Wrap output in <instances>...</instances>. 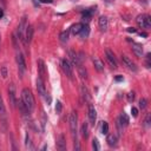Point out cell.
Returning <instances> with one entry per match:
<instances>
[{
  "mask_svg": "<svg viewBox=\"0 0 151 151\" xmlns=\"http://www.w3.org/2000/svg\"><path fill=\"white\" fill-rule=\"evenodd\" d=\"M21 100L26 105L27 110L29 112H32L33 109H34V106H35V103H34V97L32 94V91L29 88H24L21 91Z\"/></svg>",
  "mask_w": 151,
  "mask_h": 151,
  "instance_id": "1",
  "label": "cell"
},
{
  "mask_svg": "<svg viewBox=\"0 0 151 151\" xmlns=\"http://www.w3.org/2000/svg\"><path fill=\"white\" fill-rule=\"evenodd\" d=\"M146 105H147V100H146L145 98H142V99L139 100V107H140L142 110H144V109L146 107Z\"/></svg>",
  "mask_w": 151,
  "mask_h": 151,
  "instance_id": "33",
  "label": "cell"
},
{
  "mask_svg": "<svg viewBox=\"0 0 151 151\" xmlns=\"http://www.w3.org/2000/svg\"><path fill=\"white\" fill-rule=\"evenodd\" d=\"M2 15H4V9H2L1 7H0V19L2 18Z\"/></svg>",
  "mask_w": 151,
  "mask_h": 151,
  "instance_id": "42",
  "label": "cell"
},
{
  "mask_svg": "<svg viewBox=\"0 0 151 151\" xmlns=\"http://www.w3.org/2000/svg\"><path fill=\"white\" fill-rule=\"evenodd\" d=\"M17 64H18V68H19L20 74H22L26 71V61H25V58L21 53L17 54Z\"/></svg>",
  "mask_w": 151,
  "mask_h": 151,
  "instance_id": "9",
  "label": "cell"
},
{
  "mask_svg": "<svg viewBox=\"0 0 151 151\" xmlns=\"http://www.w3.org/2000/svg\"><path fill=\"white\" fill-rule=\"evenodd\" d=\"M106 142H107V144L110 145V146H116L117 145V136L116 134H107V137H106Z\"/></svg>",
  "mask_w": 151,
  "mask_h": 151,
  "instance_id": "24",
  "label": "cell"
},
{
  "mask_svg": "<svg viewBox=\"0 0 151 151\" xmlns=\"http://www.w3.org/2000/svg\"><path fill=\"white\" fill-rule=\"evenodd\" d=\"M61 110H63V104H61V101H57V104H55V112L57 113H61Z\"/></svg>",
  "mask_w": 151,
  "mask_h": 151,
  "instance_id": "34",
  "label": "cell"
},
{
  "mask_svg": "<svg viewBox=\"0 0 151 151\" xmlns=\"http://www.w3.org/2000/svg\"><path fill=\"white\" fill-rule=\"evenodd\" d=\"M0 116H1L2 118L6 117V107H5L4 99H2V97H1V94H0Z\"/></svg>",
  "mask_w": 151,
  "mask_h": 151,
  "instance_id": "28",
  "label": "cell"
},
{
  "mask_svg": "<svg viewBox=\"0 0 151 151\" xmlns=\"http://www.w3.org/2000/svg\"><path fill=\"white\" fill-rule=\"evenodd\" d=\"M2 2V5H6V0H0Z\"/></svg>",
  "mask_w": 151,
  "mask_h": 151,
  "instance_id": "45",
  "label": "cell"
},
{
  "mask_svg": "<svg viewBox=\"0 0 151 151\" xmlns=\"http://www.w3.org/2000/svg\"><path fill=\"white\" fill-rule=\"evenodd\" d=\"M67 55H68V59H70V63L73 65V66H77L79 64H81L80 59H79V54L73 51V50H68L67 51Z\"/></svg>",
  "mask_w": 151,
  "mask_h": 151,
  "instance_id": "8",
  "label": "cell"
},
{
  "mask_svg": "<svg viewBox=\"0 0 151 151\" xmlns=\"http://www.w3.org/2000/svg\"><path fill=\"white\" fill-rule=\"evenodd\" d=\"M57 149L60 151L66 150V139L64 134H59L58 139H57Z\"/></svg>",
  "mask_w": 151,
  "mask_h": 151,
  "instance_id": "15",
  "label": "cell"
},
{
  "mask_svg": "<svg viewBox=\"0 0 151 151\" xmlns=\"http://www.w3.org/2000/svg\"><path fill=\"white\" fill-rule=\"evenodd\" d=\"M37 66H38V73H39V78H41V79L44 80V79L46 78V74H47V72H46V65H45L44 60L39 59V60L37 61Z\"/></svg>",
  "mask_w": 151,
  "mask_h": 151,
  "instance_id": "10",
  "label": "cell"
},
{
  "mask_svg": "<svg viewBox=\"0 0 151 151\" xmlns=\"http://www.w3.org/2000/svg\"><path fill=\"white\" fill-rule=\"evenodd\" d=\"M61 68H63V71H64V73L67 76V78L68 79H71V80H73V68H72V64L70 63V60L68 59H63L61 60Z\"/></svg>",
  "mask_w": 151,
  "mask_h": 151,
  "instance_id": "3",
  "label": "cell"
},
{
  "mask_svg": "<svg viewBox=\"0 0 151 151\" xmlns=\"http://www.w3.org/2000/svg\"><path fill=\"white\" fill-rule=\"evenodd\" d=\"M88 33H90V27H88V25H87V24L83 25L81 31H80V33H79V34L81 35V38H87Z\"/></svg>",
  "mask_w": 151,
  "mask_h": 151,
  "instance_id": "26",
  "label": "cell"
},
{
  "mask_svg": "<svg viewBox=\"0 0 151 151\" xmlns=\"http://www.w3.org/2000/svg\"><path fill=\"white\" fill-rule=\"evenodd\" d=\"M118 122L122 124V126H126V125H129V122H130L129 116H127L125 112L120 113V116H119V118H118Z\"/></svg>",
  "mask_w": 151,
  "mask_h": 151,
  "instance_id": "22",
  "label": "cell"
},
{
  "mask_svg": "<svg viewBox=\"0 0 151 151\" xmlns=\"http://www.w3.org/2000/svg\"><path fill=\"white\" fill-rule=\"evenodd\" d=\"M132 52H133L134 55L138 57V58H142V57H143V47H142L139 44H133V45H132Z\"/></svg>",
  "mask_w": 151,
  "mask_h": 151,
  "instance_id": "18",
  "label": "cell"
},
{
  "mask_svg": "<svg viewBox=\"0 0 151 151\" xmlns=\"http://www.w3.org/2000/svg\"><path fill=\"white\" fill-rule=\"evenodd\" d=\"M122 60H123V64H124L129 70H131V71H133V72L137 71V66H136V64H134V63L132 61V59H130L127 55L123 54V55H122Z\"/></svg>",
  "mask_w": 151,
  "mask_h": 151,
  "instance_id": "11",
  "label": "cell"
},
{
  "mask_svg": "<svg viewBox=\"0 0 151 151\" xmlns=\"http://www.w3.org/2000/svg\"><path fill=\"white\" fill-rule=\"evenodd\" d=\"M101 133L103 134H107L109 133V124L106 122H104L103 125H101Z\"/></svg>",
  "mask_w": 151,
  "mask_h": 151,
  "instance_id": "30",
  "label": "cell"
},
{
  "mask_svg": "<svg viewBox=\"0 0 151 151\" xmlns=\"http://www.w3.org/2000/svg\"><path fill=\"white\" fill-rule=\"evenodd\" d=\"M33 33H34L33 26L32 25H27L26 26V29H25V34H24V42H25V45H27V44H29L32 41Z\"/></svg>",
  "mask_w": 151,
  "mask_h": 151,
  "instance_id": "7",
  "label": "cell"
},
{
  "mask_svg": "<svg viewBox=\"0 0 151 151\" xmlns=\"http://www.w3.org/2000/svg\"><path fill=\"white\" fill-rule=\"evenodd\" d=\"M17 104H18V106H19V110H20V112H21V114L22 116H26V114H28L29 113V111L27 110V107H26V105L24 104V101L20 99L19 101H17Z\"/></svg>",
  "mask_w": 151,
  "mask_h": 151,
  "instance_id": "23",
  "label": "cell"
},
{
  "mask_svg": "<svg viewBox=\"0 0 151 151\" xmlns=\"http://www.w3.org/2000/svg\"><path fill=\"white\" fill-rule=\"evenodd\" d=\"M68 35H70V32H68V31H63V32L59 34V40L65 44V42H67V40H68Z\"/></svg>",
  "mask_w": 151,
  "mask_h": 151,
  "instance_id": "27",
  "label": "cell"
},
{
  "mask_svg": "<svg viewBox=\"0 0 151 151\" xmlns=\"http://www.w3.org/2000/svg\"><path fill=\"white\" fill-rule=\"evenodd\" d=\"M68 125H70V130L72 132V136L74 138V140L77 139V125H78V116L76 111H72L68 116Z\"/></svg>",
  "mask_w": 151,
  "mask_h": 151,
  "instance_id": "2",
  "label": "cell"
},
{
  "mask_svg": "<svg viewBox=\"0 0 151 151\" xmlns=\"http://www.w3.org/2000/svg\"><path fill=\"white\" fill-rule=\"evenodd\" d=\"M81 27H83V24H80V22H76V24H73V25L71 26L70 32H71L73 35H77V34H79V33H80Z\"/></svg>",
  "mask_w": 151,
  "mask_h": 151,
  "instance_id": "20",
  "label": "cell"
},
{
  "mask_svg": "<svg viewBox=\"0 0 151 151\" xmlns=\"http://www.w3.org/2000/svg\"><path fill=\"white\" fill-rule=\"evenodd\" d=\"M123 79H124V78H123L122 76H118V77H116V80H117V81H122Z\"/></svg>",
  "mask_w": 151,
  "mask_h": 151,
  "instance_id": "41",
  "label": "cell"
},
{
  "mask_svg": "<svg viewBox=\"0 0 151 151\" xmlns=\"http://www.w3.org/2000/svg\"><path fill=\"white\" fill-rule=\"evenodd\" d=\"M105 1H106V2H112L113 0H105Z\"/></svg>",
  "mask_w": 151,
  "mask_h": 151,
  "instance_id": "46",
  "label": "cell"
},
{
  "mask_svg": "<svg viewBox=\"0 0 151 151\" xmlns=\"http://www.w3.org/2000/svg\"><path fill=\"white\" fill-rule=\"evenodd\" d=\"M127 32H130V33H136V32H137V29H136V28H133V27H129V28H127Z\"/></svg>",
  "mask_w": 151,
  "mask_h": 151,
  "instance_id": "38",
  "label": "cell"
},
{
  "mask_svg": "<svg viewBox=\"0 0 151 151\" xmlns=\"http://www.w3.org/2000/svg\"><path fill=\"white\" fill-rule=\"evenodd\" d=\"M80 132H81V136L84 138H87L88 137V125L86 122H84L81 124V127H80Z\"/></svg>",
  "mask_w": 151,
  "mask_h": 151,
  "instance_id": "25",
  "label": "cell"
},
{
  "mask_svg": "<svg viewBox=\"0 0 151 151\" xmlns=\"http://www.w3.org/2000/svg\"><path fill=\"white\" fill-rule=\"evenodd\" d=\"M105 57H106V60H107V63L110 64V66H111L112 68H117V67H118L117 58H116L114 53H113L110 48H107V50L105 51Z\"/></svg>",
  "mask_w": 151,
  "mask_h": 151,
  "instance_id": "5",
  "label": "cell"
},
{
  "mask_svg": "<svg viewBox=\"0 0 151 151\" xmlns=\"http://www.w3.org/2000/svg\"><path fill=\"white\" fill-rule=\"evenodd\" d=\"M44 97H45V99H46V101H47V104H50V103H51V97H50V96H48L47 93H46V94H45Z\"/></svg>",
  "mask_w": 151,
  "mask_h": 151,
  "instance_id": "39",
  "label": "cell"
},
{
  "mask_svg": "<svg viewBox=\"0 0 151 151\" xmlns=\"http://www.w3.org/2000/svg\"><path fill=\"white\" fill-rule=\"evenodd\" d=\"M72 1H78V0H72Z\"/></svg>",
  "mask_w": 151,
  "mask_h": 151,
  "instance_id": "47",
  "label": "cell"
},
{
  "mask_svg": "<svg viewBox=\"0 0 151 151\" xmlns=\"http://www.w3.org/2000/svg\"><path fill=\"white\" fill-rule=\"evenodd\" d=\"M40 2H42V4H52L53 0H40Z\"/></svg>",
  "mask_w": 151,
  "mask_h": 151,
  "instance_id": "40",
  "label": "cell"
},
{
  "mask_svg": "<svg viewBox=\"0 0 151 151\" xmlns=\"http://www.w3.org/2000/svg\"><path fill=\"white\" fill-rule=\"evenodd\" d=\"M98 26L100 28L101 32H106L107 31V27H109V20L105 15H101L99 19H98Z\"/></svg>",
  "mask_w": 151,
  "mask_h": 151,
  "instance_id": "12",
  "label": "cell"
},
{
  "mask_svg": "<svg viewBox=\"0 0 151 151\" xmlns=\"http://www.w3.org/2000/svg\"><path fill=\"white\" fill-rule=\"evenodd\" d=\"M93 65H94V68L98 71V72H103L104 71V63L98 59V58H93Z\"/></svg>",
  "mask_w": 151,
  "mask_h": 151,
  "instance_id": "21",
  "label": "cell"
},
{
  "mask_svg": "<svg viewBox=\"0 0 151 151\" xmlns=\"http://www.w3.org/2000/svg\"><path fill=\"white\" fill-rule=\"evenodd\" d=\"M140 35H142V37H146L147 34H146V33H140Z\"/></svg>",
  "mask_w": 151,
  "mask_h": 151,
  "instance_id": "44",
  "label": "cell"
},
{
  "mask_svg": "<svg viewBox=\"0 0 151 151\" xmlns=\"http://www.w3.org/2000/svg\"><path fill=\"white\" fill-rule=\"evenodd\" d=\"M26 26H27V22H26V17H22L18 27H17V38L19 40H24V34H25V29H26Z\"/></svg>",
  "mask_w": 151,
  "mask_h": 151,
  "instance_id": "4",
  "label": "cell"
},
{
  "mask_svg": "<svg viewBox=\"0 0 151 151\" xmlns=\"http://www.w3.org/2000/svg\"><path fill=\"white\" fill-rule=\"evenodd\" d=\"M88 119L92 125H94L96 119H97V111L92 104H88Z\"/></svg>",
  "mask_w": 151,
  "mask_h": 151,
  "instance_id": "13",
  "label": "cell"
},
{
  "mask_svg": "<svg viewBox=\"0 0 151 151\" xmlns=\"http://www.w3.org/2000/svg\"><path fill=\"white\" fill-rule=\"evenodd\" d=\"M37 91L41 97H44L46 94V88H45V85H44V80L41 78L37 79Z\"/></svg>",
  "mask_w": 151,
  "mask_h": 151,
  "instance_id": "14",
  "label": "cell"
},
{
  "mask_svg": "<svg viewBox=\"0 0 151 151\" xmlns=\"http://www.w3.org/2000/svg\"><path fill=\"white\" fill-rule=\"evenodd\" d=\"M139 1H140L142 4H144V5H146V4H147V0H139Z\"/></svg>",
  "mask_w": 151,
  "mask_h": 151,
  "instance_id": "43",
  "label": "cell"
},
{
  "mask_svg": "<svg viewBox=\"0 0 151 151\" xmlns=\"http://www.w3.org/2000/svg\"><path fill=\"white\" fill-rule=\"evenodd\" d=\"M80 94H81V98H83L84 101L90 103L91 96H90V92H88V90H87V87H86L85 85H81V86H80Z\"/></svg>",
  "mask_w": 151,
  "mask_h": 151,
  "instance_id": "16",
  "label": "cell"
},
{
  "mask_svg": "<svg viewBox=\"0 0 151 151\" xmlns=\"http://www.w3.org/2000/svg\"><path fill=\"white\" fill-rule=\"evenodd\" d=\"M150 123H151V113H146V116H145V119H144V125L146 126V127H149L150 126Z\"/></svg>",
  "mask_w": 151,
  "mask_h": 151,
  "instance_id": "29",
  "label": "cell"
},
{
  "mask_svg": "<svg viewBox=\"0 0 151 151\" xmlns=\"http://www.w3.org/2000/svg\"><path fill=\"white\" fill-rule=\"evenodd\" d=\"M131 113H132L133 117H137V116H138V109L134 107V106H132V107H131Z\"/></svg>",
  "mask_w": 151,
  "mask_h": 151,
  "instance_id": "35",
  "label": "cell"
},
{
  "mask_svg": "<svg viewBox=\"0 0 151 151\" xmlns=\"http://www.w3.org/2000/svg\"><path fill=\"white\" fill-rule=\"evenodd\" d=\"M127 100H129V101H133V100H134V93H133V92L127 93Z\"/></svg>",
  "mask_w": 151,
  "mask_h": 151,
  "instance_id": "36",
  "label": "cell"
},
{
  "mask_svg": "<svg viewBox=\"0 0 151 151\" xmlns=\"http://www.w3.org/2000/svg\"><path fill=\"white\" fill-rule=\"evenodd\" d=\"M146 26H147V27L151 26V17L147 15V14H146Z\"/></svg>",
  "mask_w": 151,
  "mask_h": 151,
  "instance_id": "37",
  "label": "cell"
},
{
  "mask_svg": "<svg viewBox=\"0 0 151 151\" xmlns=\"http://www.w3.org/2000/svg\"><path fill=\"white\" fill-rule=\"evenodd\" d=\"M136 22L140 28H147V26H146V14H139L136 18Z\"/></svg>",
  "mask_w": 151,
  "mask_h": 151,
  "instance_id": "17",
  "label": "cell"
},
{
  "mask_svg": "<svg viewBox=\"0 0 151 151\" xmlns=\"http://www.w3.org/2000/svg\"><path fill=\"white\" fill-rule=\"evenodd\" d=\"M0 72H1V76H2V78H4V79H6V78H7V76H8V72H7V67H6V66H1V68H0Z\"/></svg>",
  "mask_w": 151,
  "mask_h": 151,
  "instance_id": "32",
  "label": "cell"
},
{
  "mask_svg": "<svg viewBox=\"0 0 151 151\" xmlns=\"http://www.w3.org/2000/svg\"><path fill=\"white\" fill-rule=\"evenodd\" d=\"M8 100L12 107L15 106L17 104V96H15V86L14 84H9L8 85Z\"/></svg>",
  "mask_w": 151,
  "mask_h": 151,
  "instance_id": "6",
  "label": "cell"
},
{
  "mask_svg": "<svg viewBox=\"0 0 151 151\" xmlns=\"http://www.w3.org/2000/svg\"><path fill=\"white\" fill-rule=\"evenodd\" d=\"M92 147H93L96 151H98V150L100 149V145H99V142H98L97 138H93V140H92Z\"/></svg>",
  "mask_w": 151,
  "mask_h": 151,
  "instance_id": "31",
  "label": "cell"
},
{
  "mask_svg": "<svg viewBox=\"0 0 151 151\" xmlns=\"http://www.w3.org/2000/svg\"><path fill=\"white\" fill-rule=\"evenodd\" d=\"M76 68H77V72H78V74L80 76L81 79H86V78H87V71H86V68L83 66V64L77 65Z\"/></svg>",
  "mask_w": 151,
  "mask_h": 151,
  "instance_id": "19",
  "label": "cell"
}]
</instances>
